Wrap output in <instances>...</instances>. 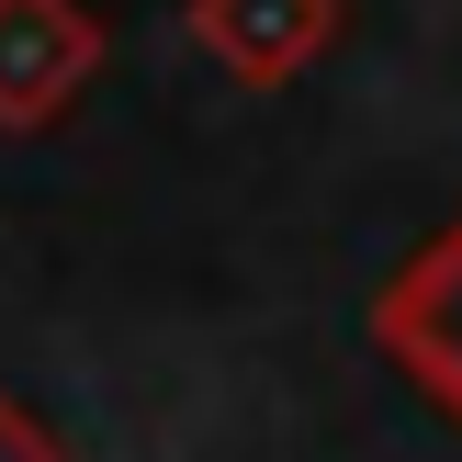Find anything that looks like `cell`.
<instances>
[{
  "instance_id": "obj_3",
  "label": "cell",
  "mask_w": 462,
  "mask_h": 462,
  "mask_svg": "<svg viewBox=\"0 0 462 462\" xmlns=\"http://www.w3.org/2000/svg\"><path fill=\"white\" fill-rule=\"evenodd\" d=\"M180 34L237 90H282L350 34V0H180Z\"/></svg>"
},
{
  "instance_id": "obj_4",
  "label": "cell",
  "mask_w": 462,
  "mask_h": 462,
  "mask_svg": "<svg viewBox=\"0 0 462 462\" xmlns=\"http://www.w3.org/2000/svg\"><path fill=\"white\" fill-rule=\"evenodd\" d=\"M0 462H68L57 418H45V406H23L12 383H0Z\"/></svg>"
},
{
  "instance_id": "obj_1",
  "label": "cell",
  "mask_w": 462,
  "mask_h": 462,
  "mask_svg": "<svg viewBox=\"0 0 462 462\" xmlns=\"http://www.w3.org/2000/svg\"><path fill=\"white\" fill-rule=\"evenodd\" d=\"M373 350L462 429V215L383 271V293H373Z\"/></svg>"
},
{
  "instance_id": "obj_2",
  "label": "cell",
  "mask_w": 462,
  "mask_h": 462,
  "mask_svg": "<svg viewBox=\"0 0 462 462\" xmlns=\"http://www.w3.org/2000/svg\"><path fill=\"white\" fill-rule=\"evenodd\" d=\"M102 79V12L90 0H0V135H45Z\"/></svg>"
}]
</instances>
